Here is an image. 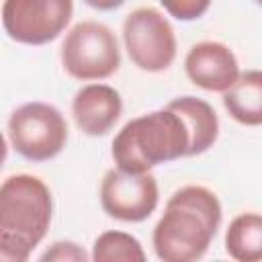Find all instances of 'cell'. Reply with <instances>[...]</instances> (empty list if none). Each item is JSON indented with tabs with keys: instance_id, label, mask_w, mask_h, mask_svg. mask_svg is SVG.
<instances>
[{
	"instance_id": "cell-1",
	"label": "cell",
	"mask_w": 262,
	"mask_h": 262,
	"mask_svg": "<svg viewBox=\"0 0 262 262\" xmlns=\"http://www.w3.org/2000/svg\"><path fill=\"white\" fill-rule=\"evenodd\" d=\"M221 203L205 186H182L166 203L151 244L164 262H194L205 256L221 225Z\"/></svg>"
},
{
	"instance_id": "cell-2",
	"label": "cell",
	"mask_w": 262,
	"mask_h": 262,
	"mask_svg": "<svg viewBox=\"0 0 262 262\" xmlns=\"http://www.w3.org/2000/svg\"><path fill=\"white\" fill-rule=\"evenodd\" d=\"M47 184L31 174L8 176L0 186V260L25 262L51 225Z\"/></svg>"
},
{
	"instance_id": "cell-3",
	"label": "cell",
	"mask_w": 262,
	"mask_h": 262,
	"mask_svg": "<svg viewBox=\"0 0 262 262\" xmlns=\"http://www.w3.org/2000/svg\"><path fill=\"white\" fill-rule=\"evenodd\" d=\"M190 145L192 137L182 115L166 104L123 125L113 139V160L125 172L143 174L190 156Z\"/></svg>"
},
{
	"instance_id": "cell-4",
	"label": "cell",
	"mask_w": 262,
	"mask_h": 262,
	"mask_svg": "<svg viewBox=\"0 0 262 262\" xmlns=\"http://www.w3.org/2000/svg\"><path fill=\"white\" fill-rule=\"evenodd\" d=\"M63 70L82 82L111 78L121 66L115 33L96 20H82L70 29L61 43Z\"/></svg>"
},
{
	"instance_id": "cell-5",
	"label": "cell",
	"mask_w": 262,
	"mask_h": 262,
	"mask_svg": "<svg viewBox=\"0 0 262 262\" xmlns=\"http://www.w3.org/2000/svg\"><path fill=\"white\" fill-rule=\"evenodd\" d=\"M8 141L25 160L47 162L66 147L68 123L53 104L27 102L8 119Z\"/></svg>"
},
{
	"instance_id": "cell-6",
	"label": "cell",
	"mask_w": 262,
	"mask_h": 262,
	"mask_svg": "<svg viewBox=\"0 0 262 262\" xmlns=\"http://www.w3.org/2000/svg\"><path fill=\"white\" fill-rule=\"evenodd\" d=\"M123 43L129 59L143 72H164L176 57V35L170 20L151 6L135 8L123 20Z\"/></svg>"
},
{
	"instance_id": "cell-7",
	"label": "cell",
	"mask_w": 262,
	"mask_h": 262,
	"mask_svg": "<svg viewBox=\"0 0 262 262\" xmlns=\"http://www.w3.org/2000/svg\"><path fill=\"white\" fill-rule=\"evenodd\" d=\"M74 14V0H4L2 27L25 45H45L61 35Z\"/></svg>"
},
{
	"instance_id": "cell-8",
	"label": "cell",
	"mask_w": 262,
	"mask_h": 262,
	"mask_svg": "<svg viewBox=\"0 0 262 262\" xmlns=\"http://www.w3.org/2000/svg\"><path fill=\"white\" fill-rule=\"evenodd\" d=\"M160 201L158 180L154 174H131L113 168L100 182V205L113 219L139 223L147 219Z\"/></svg>"
},
{
	"instance_id": "cell-9",
	"label": "cell",
	"mask_w": 262,
	"mask_h": 262,
	"mask_svg": "<svg viewBox=\"0 0 262 262\" xmlns=\"http://www.w3.org/2000/svg\"><path fill=\"white\" fill-rule=\"evenodd\" d=\"M184 70L194 86L221 94L239 78L233 51L219 41H203L192 45L184 57Z\"/></svg>"
},
{
	"instance_id": "cell-10",
	"label": "cell",
	"mask_w": 262,
	"mask_h": 262,
	"mask_svg": "<svg viewBox=\"0 0 262 262\" xmlns=\"http://www.w3.org/2000/svg\"><path fill=\"white\" fill-rule=\"evenodd\" d=\"M123 113L121 94L108 84L82 86L72 100V115L78 129L90 137L106 135Z\"/></svg>"
},
{
	"instance_id": "cell-11",
	"label": "cell",
	"mask_w": 262,
	"mask_h": 262,
	"mask_svg": "<svg viewBox=\"0 0 262 262\" xmlns=\"http://www.w3.org/2000/svg\"><path fill=\"white\" fill-rule=\"evenodd\" d=\"M223 106L239 125H262V70L239 74L237 82L223 92Z\"/></svg>"
},
{
	"instance_id": "cell-12",
	"label": "cell",
	"mask_w": 262,
	"mask_h": 262,
	"mask_svg": "<svg viewBox=\"0 0 262 262\" xmlns=\"http://www.w3.org/2000/svg\"><path fill=\"white\" fill-rule=\"evenodd\" d=\"M168 106L182 115L190 131V137H192L190 156H199L209 147H213L219 135V119L209 102L196 96H180L168 102Z\"/></svg>"
},
{
	"instance_id": "cell-13",
	"label": "cell",
	"mask_w": 262,
	"mask_h": 262,
	"mask_svg": "<svg viewBox=\"0 0 262 262\" xmlns=\"http://www.w3.org/2000/svg\"><path fill=\"white\" fill-rule=\"evenodd\" d=\"M225 252L237 262L262 260V215L242 213L225 231Z\"/></svg>"
},
{
	"instance_id": "cell-14",
	"label": "cell",
	"mask_w": 262,
	"mask_h": 262,
	"mask_svg": "<svg viewBox=\"0 0 262 262\" xmlns=\"http://www.w3.org/2000/svg\"><path fill=\"white\" fill-rule=\"evenodd\" d=\"M94 262H143L145 252L137 237L125 231H104L92 246Z\"/></svg>"
},
{
	"instance_id": "cell-15",
	"label": "cell",
	"mask_w": 262,
	"mask_h": 262,
	"mask_svg": "<svg viewBox=\"0 0 262 262\" xmlns=\"http://www.w3.org/2000/svg\"><path fill=\"white\" fill-rule=\"evenodd\" d=\"M160 4L176 20H196L209 10L211 0H160Z\"/></svg>"
},
{
	"instance_id": "cell-16",
	"label": "cell",
	"mask_w": 262,
	"mask_h": 262,
	"mask_svg": "<svg viewBox=\"0 0 262 262\" xmlns=\"http://www.w3.org/2000/svg\"><path fill=\"white\" fill-rule=\"evenodd\" d=\"M39 260H43V262H47V260H55V262H84V260H88V256L74 242H55L49 250H45L41 254Z\"/></svg>"
},
{
	"instance_id": "cell-17",
	"label": "cell",
	"mask_w": 262,
	"mask_h": 262,
	"mask_svg": "<svg viewBox=\"0 0 262 262\" xmlns=\"http://www.w3.org/2000/svg\"><path fill=\"white\" fill-rule=\"evenodd\" d=\"M84 2L96 10H115L125 4V0H84Z\"/></svg>"
},
{
	"instance_id": "cell-18",
	"label": "cell",
	"mask_w": 262,
	"mask_h": 262,
	"mask_svg": "<svg viewBox=\"0 0 262 262\" xmlns=\"http://www.w3.org/2000/svg\"><path fill=\"white\" fill-rule=\"evenodd\" d=\"M254 2H256V4H258V6H262V0H254Z\"/></svg>"
}]
</instances>
